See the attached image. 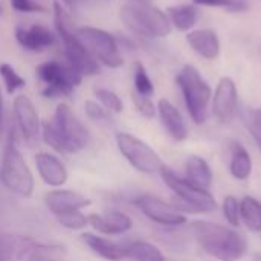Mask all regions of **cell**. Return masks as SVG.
<instances>
[{"label": "cell", "instance_id": "27", "mask_svg": "<svg viewBox=\"0 0 261 261\" xmlns=\"http://www.w3.org/2000/svg\"><path fill=\"white\" fill-rule=\"evenodd\" d=\"M133 83H135L133 92H136L138 95L151 98V95L154 93V84L141 61H136L133 66Z\"/></svg>", "mask_w": 261, "mask_h": 261}, {"label": "cell", "instance_id": "9", "mask_svg": "<svg viewBox=\"0 0 261 261\" xmlns=\"http://www.w3.org/2000/svg\"><path fill=\"white\" fill-rule=\"evenodd\" d=\"M116 145L128 164L144 174H159L165 167L161 156L142 139L130 133H116Z\"/></svg>", "mask_w": 261, "mask_h": 261}, {"label": "cell", "instance_id": "6", "mask_svg": "<svg viewBox=\"0 0 261 261\" xmlns=\"http://www.w3.org/2000/svg\"><path fill=\"white\" fill-rule=\"evenodd\" d=\"M176 81L182 92L187 110L193 122L197 125L205 124L208 119V107L213 99V90L210 84L191 64H185L180 69L176 76Z\"/></svg>", "mask_w": 261, "mask_h": 261}, {"label": "cell", "instance_id": "26", "mask_svg": "<svg viewBox=\"0 0 261 261\" xmlns=\"http://www.w3.org/2000/svg\"><path fill=\"white\" fill-rule=\"evenodd\" d=\"M240 222L249 231L261 232V203L257 199L246 196L240 200Z\"/></svg>", "mask_w": 261, "mask_h": 261}, {"label": "cell", "instance_id": "38", "mask_svg": "<svg viewBox=\"0 0 261 261\" xmlns=\"http://www.w3.org/2000/svg\"><path fill=\"white\" fill-rule=\"evenodd\" d=\"M2 132H3V98L0 93V138H2Z\"/></svg>", "mask_w": 261, "mask_h": 261}, {"label": "cell", "instance_id": "2", "mask_svg": "<svg viewBox=\"0 0 261 261\" xmlns=\"http://www.w3.org/2000/svg\"><path fill=\"white\" fill-rule=\"evenodd\" d=\"M43 139L60 153H78L89 145L90 133L67 104H60L43 124Z\"/></svg>", "mask_w": 261, "mask_h": 261}, {"label": "cell", "instance_id": "10", "mask_svg": "<svg viewBox=\"0 0 261 261\" xmlns=\"http://www.w3.org/2000/svg\"><path fill=\"white\" fill-rule=\"evenodd\" d=\"M76 35L83 41L86 49L90 52V55L99 63L113 69L121 67L124 64L119 46L115 37L109 32L92 26H81L76 29Z\"/></svg>", "mask_w": 261, "mask_h": 261}, {"label": "cell", "instance_id": "14", "mask_svg": "<svg viewBox=\"0 0 261 261\" xmlns=\"http://www.w3.org/2000/svg\"><path fill=\"white\" fill-rule=\"evenodd\" d=\"M44 203L47 206V210L54 214V216H61L66 213H72V211H81L83 208L89 206L92 202L84 197L83 194L76 193V191H70V190H55V191H49L44 197Z\"/></svg>", "mask_w": 261, "mask_h": 261}, {"label": "cell", "instance_id": "17", "mask_svg": "<svg viewBox=\"0 0 261 261\" xmlns=\"http://www.w3.org/2000/svg\"><path fill=\"white\" fill-rule=\"evenodd\" d=\"M15 38L21 47L31 52H43L55 41V35L41 24H32L31 28L18 26L15 29Z\"/></svg>", "mask_w": 261, "mask_h": 261}, {"label": "cell", "instance_id": "37", "mask_svg": "<svg viewBox=\"0 0 261 261\" xmlns=\"http://www.w3.org/2000/svg\"><path fill=\"white\" fill-rule=\"evenodd\" d=\"M0 261H11V236L0 232Z\"/></svg>", "mask_w": 261, "mask_h": 261}, {"label": "cell", "instance_id": "23", "mask_svg": "<svg viewBox=\"0 0 261 261\" xmlns=\"http://www.w3.org/2000/svg\"><path fill=\"white\" fill-rule=\"evenodd\" d=\"M187 179L199 188L208 190L213 185V170L202 156H190L185 164Z\"/></svg>", "mask_w": 261, "mask_h": 261}, {"label": "cell", "instance_id": "28", "mask_svg": "<svg viewBox=\"0 0 261 261\" xmlns=\"http://www.w3.org/2000/svg\"><path fill=\"white\" fill-rule=\"evenodd\" d=\"M242 118L261 151V109H243Z\"/></svg>", "mask_w": 261, "mask_h": 261}, {"label": "cell", "instance_id": "34", "mask_svg": "<svg viewBox=\"0 0 261 261\" xmlns=\"http://www.w3.org/2000/svg\"><path fill=\"white\" fill-rule=\"evenodd\" d=\"M84 109H86V115H87L92 121H95V122L109 124V122L112 121L109 112H107L104 107H101L99 104H96L95 101H86Z\"/></svg>", "mask_w": 261, "mask_h": 261}, {"label": "cell", "instance_id": "19", "mask_svg": "<svg viewBox=\"0 0 261 261\" xmlns=\"http://www.w3.org/2000/svg\"><path fill=\"white\" fill-rule=\"evenodd\" d=\"M81 242L98 257L107 261H121L125 260V251H127V243L115 242L106 237H99L95 234H83Z\"/></svg>", "mask_w": 261, "mask_h": 261}, {"label": "cell", "instance_id": "13", "mask_svg": "<svg viewBox=\"0 0 261 261\" xmlns=\"http://www.w3.org/2000/svg\"><path fill=\"white\" fill-rule=\"evenodd\" d=\"M213 115L222 124H228L234 119L239 110V92L232 78L223 76L213 96Z\"/></svg>", "mask_w": 261, "mask_h": 261}, {"label": "cell", "instance_id": "25", "mask_svg": "<svg viewBox=\"0 0 261 261\" xmlns=\"http://www.w3.org/2000/svg\"><path fill=\"white\" fill-rule=\"evenodd\" d=\"M125 260L132 261H167L165 255L161 252L159 248L148 242L136 240L127 243Z\"/></svg>", "mask_w": 261, "mask_h": 261}, {"label": "cell", "instance_id": "29", "mask_svg": "<svg viewBox=\"0 0 261 261\" xmlns=\"http://www.w3.org/2000/svg\"><path fill=\"white\" fill-rule=\"evenodd\" d=\"M0 76L3 80V84H5L8 93H14L15 90L23 89L26 86L24 78H21L15 72V69L12 66H9L8 63H2L0 64Z\"/></svg>", "mask_w": 261, "mask_h": 261}, {"label": "cell", "instance_id": "21", "mask_svg": "<svg viewBox=\"0 0 261 261\" xmlns=\"http://www.w3.org/2000/svg\"><path fill=\"white\" fill-rule=\"evenodd\" d=\"M188 44L205 60H216L220 55V40L213 29H196L187 35Z\"/></svg>", "mask_w": 261, "mask_h": 261}, {"label": "cell", "instance_id": "39", "mask_svg": "<svg viewBox=\"0 0 261 261\" xmlns=\"http://www.w3.org/2000/svg\"><path fill=\"white\" fill-rule=\"evenodd\" d=\"M132 2H141V3H150L151 0H132Z\"/></svg>", "mask_w": 261, "mask_h": 261}, {"label": "cell", "instance_id": "3", "mask_svg": "<svg viewBox=\"0 0 261 261\" xmlns=\"http://www.w3.org/2000/svg\"><path fill=\"white\" fill-rule=\"evenodd\" d=\"M0 179L11 193L20 197H31L34 193V176L18 150L14 128L9 130L3 147Z\"/></svg>", "mask_w": 261, "mask_h": 261}, {"label": "cell", "instance_id": "12", "mask_svg": "<svg viewBox=\"0 0 261 261\" xmlns=\"http://www.w3.org/2000/svg\"><path fill=\"white\" fill-rule=\"evenodd\" d=\"M135 205L147 219H150L156 225L167 228H179L187 223V217L179 208L159 197L148 194L141 196L135 200Z\"/></svg>", "mask_w": 261, "mask_h": 261}, {"label": "cell", "instance_id": "7", "mask_svg": "<svg viewBox=\"0 0 261 261\" xmlns=\"http://www.w3.org/2000/svg\"><path fill=\"white\" fill-rule=\"evenodd\" d=\"M161 177L167 184V187L173 191V194L185 205L187 210L194 213H213L217 210V202L214 196L203 188L196 187L188 179L177 176L167 165L161 170Z\"/></svg>", "mask_w": 261, "mask_h": 261}, {"label": "cell", "instance_id": "36", "mask_svg": "<svg viewBox=\"0 0 261 261\" xmlns=\"http://www.w3.org/2000/svg\"><path fill=\"white\" fill-rule=\"evenodd\" d=\"M11 6L18 12H44L46 8L34 0H11Z\"/></svg>", "mask_w": 261, "mask_h": 261}, {"label": "cell", "instance_id": "40", "mask_svg": "<svg viewBox=\"0 0 261 261\" xmlns=\"http://www.w3.org/2000/svg\"><path fill=\"white\" fill-rule=\"evenodd\" d=\"M63 2H64V3H66L67 6H70V5H72V0H63Z\"/></svg>", "mask_w": 261, "mask_h": 261}, {"label": "cell", "instance_id": "20", "mask_svg": "<svg viewBox=\"0 0 261 261\" xmlns=\"http://www.w3.org/2000/svg\"><path fill=\"white\" fill-rule=\"evenodd\" d=\"M35 165L40 177L50 187H63L67 182V170L58 158L49 153H38Z\"/></svg>", "mask_w": 261, "mask_h": 261}, {"label": "cell", "instance_id": "4", "mask_svg": "<svg viewBox=\"0 0 261 261\" xmlns=\"http://www.w3.org/2000/svg\"><path fill=\"white\" fill-rule=\"evenodd\" d=\"M54 17H55V28L63 41L64 55L67 63L75 67L81 75H96L99 72L98 61L90 55L86 49L83 41L78 38L76 31L72 29L70 17L61 8L60 2H54Z\"/></svg>", "mask_w": 261, "mask_h": 261}, {"label": "cell", "instance_id": "16", "mask_svg": "<svg viewBox=\"0 0 261 261\" xmlns=\"http://www.w3.org/2000/svg\"><path fill=\"white\" fill-rule=\"evenodd\" d=\"M14 116L23 136L35 139L40 130V119L34 102L26 95H18L14 99Z\"/></svg>", "mask_w": 261, "mask_h": 261}, {"label": "cell", "instance_id": "1", "mask_svg": "<svg viewBox=\"0 0 261 261\" xmlns=\"http://www.w3.org/2000/svg\"><path fill=\"white\" fill-rule=\"evenodd\" d=\"M190 231L197 245L219 261H239L248 252V240L232 228L205 220L193 222Z\"/></svg>", "mask_w": 261, "mask_h": 261}, {"label": "cell", "instance_id": "24", "mask_svg": "<svg viewBox=\"0 0 261 261\" xmlns=\"http://www.w3.org/2000/svg\"><path fill=\"white\" fill-rule=\"evenodd\" d=\"M167 15L170 18L171 26L176 29L187 32L194 28V24L199 20V9L196 5H177V6H170L167 9Z\"/></svg>", "mask_w": 261, "mask_h": 261}, {"label": "cell", "instance_id": "18", "mask_svg": "<svg viewBox=\"0 0 261 261\" xmlns=\"http://www.w3.org/2000/svg\"><path fill=\"white\" fill-rule=\"evenodd\" d=\"M158 113L161 118V122L167 133L177 142H182L188 138V127L185 124V119L179 109L170 102L168 99H159L158 102Z\"/></svg>", "mask_w": 261, "mask_h": 261}, {"label": "cell", "instance_id": "15", "mask_svg": "<svg viewBox=\"0 0 261 261\" xmlns=\"http://www.w3.org/2000/svg\"><path fill=\"white\" fill-rule=\"evenodd\" d=\"M87 219H89V225H92L95 231L104 236L125 234L133 226L132 219L127 214L116 210L106 211L104 214H92Z\"/></svg>", "mask_w": 261, "mask_h": 261}, {"label": "cell", "instance_id": "8", "mask_svg": "<svg viewBox=\"0 0 261 261\" xmlns=\"http://www.w3.org/2000/svg\"><path fill=\"white\" fill-rule=\"evenodd\" d=\"M37 75L44 84L43 95L46 98L69 96L83 78V75L67 61H46L38 66Z\"/></svg>", "mask_w": 261, "mask_h": 261}, {"label": "cell", "instance_id": "31", "mask_svg": "<svg viewBox=\"0 0 261 261\" xmlns=\"http://www.w3.org/2000/svg\"><path fill=\"white\" fill-rule=\"evenodd\" d=\"M95 95L96 98L99 99V102L109 110V112H113V113H121L124 110V104H122V99L112 90L109 89H95Z\"/></svg>", "mask_w": 261, "mask_h": 261}, {"label": "cell", "instance_id": "41", "mask_svg": "<svg viewBox=\"0 0 261 261\" xmlns=\"http://www.w3.org/2000/svg\"><path fill=\"white\" fill-rule=\"evenodd\" d=\"M167 261H170V260H167Z\"/></svg>", "mask_w": 261, "mask_h": 261}, {"label": "cell", "instance_id": "33", "mask_svg": "<svg viewBox=\"0 0 261 261\" xmlns=\"http://www.w3.org/2000/svg\"><path fill=\"white\" fill-rule=\"evenodd\" d=\"M58 222L61 223V226L72 229V231H78L83 229L89 225V219L81 213V211H72V213H66L57 217Z\"/></svg>", "mask_w": 261, "mask_h": 261}, {"label": "cell", "instance_id": "30", "mask_svg": "<svg viewBox=\"0 0 261 261\" xmlns=\"http://www.w3.org/2000/svg\"><path fill=\"white\" fill-rule=\"evenodd\" d=\"M197 6H211V8H222L228 12H245L249 8L248 0H193Z\"/></svg>", "mask_w": 261, "mask_h": 261}, {"label": "cell", "instance_id": "32", "mask_svg": "<svg viewBox=\"0 0 261 261\" xmlns=\"http://www.w3.org/2000/svg\"><path fill=\"white\" fill-rule=\"evenodd\" d=\"M223 216L226 219V222L231 226H239L240 225V202L234 197V196H226L223 199Z\"/></svg>", "mask_w": 261, "mask_h": 261}, {"label": "cell", "instance_id": "22", "mask_svg": "<svg viewBox=\"0 0 261 261\" xmlns=\"http://www.w3.org/2000/svg\"><path fill=\"white\" fill-rule=\"evenodd\" d=\"M229 173L237 180H248L252 174V159L246 147L239 141L229 142Z\"/></svg>", "mask_w": 261, "mask_h": 261}, {"label": "cell", "instance_id": "11", "mask_svg": "<svg viewBox=\"0 0 261 261\" xmlns=\"http://www.w3.org/2000/svg\"><path fill=\"white\" fill-rule=\"evenodd\" d=\"M66 248L61 245H46L31 237L11 236V261H61Z\"/></svg>", "mask_w": 261, "mask_h": 261}, {"label": "cell", "instance_id": "35", "mask_svg": "<svg viewBox=\"0 0 261 261\" xmlns=\"http://www.w3.org/2000/svg\"><path fill=\"white\" fill-rule=\"evenodd\" d=\"M132 98H133V102H135V106H136L138 112H139L142 116H145V118H153V116H154V113H156V107H154V104H153L151 98H148V96H142V95H138L136 92H133Z\"/></svg>", "mask_w": 261, "mask_h": 261}, {"label": "cell", "instance_id": "5", "mask_svg": "<svg viewBox=\"0 0 261 261\" xmlns=\"http://www.w3.org/2000/svg\"><path fill=\"white\" fill-rule=\"evenodd\" d=\"M121 18L135 34L147 38L167 37L173 28L168 15L151 3H125L121 8Z\"/></svg>", "mask_w": 261, "mask_h": 261}]
</instances>
